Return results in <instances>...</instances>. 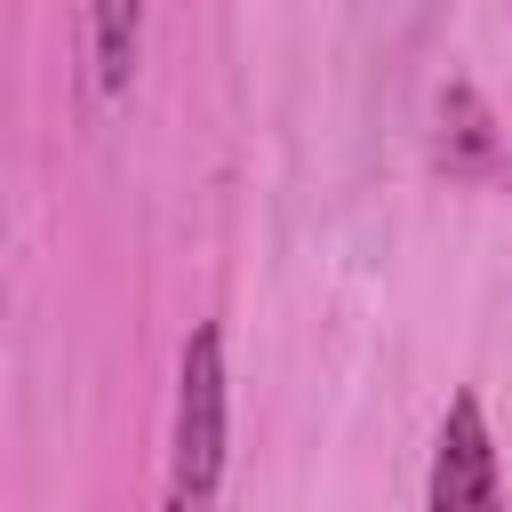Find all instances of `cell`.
<instances>
[{"instance_id":"1","label":"cell","mask_w":512,"mask_h":512,"mask_svg":"<svg viewBox=\"0 0 512 512\" xmlns=\"http://www.w3.org/2000/svg\"><path fill=\"white\" fill-rule=\"evenodd\" d=\"M224 408H232V376H224V328H192L176 352V424H168V504L160 512H216V480H224Z\"/></svg>"},{"instance_id":"2","label":"cell","mask_w":512,"mask_h":512,"mask_svg":"<svg viewBox=\"0 0 512 512\" xmlns=\"http://www.w3.org/2000/svg\"><path fill=\"white\" fill-rule=\"evenodd\" d=\"M424 512H504V472H496V432H488L480 392H456L440 416Z\"/></svg>"},{"instance_id":"4","label":"cell","mask_w":512,"mask_h":512,"mask_svg":"<svg viewBox=\"0 0 512 512\" xmlns=\"http://www.w3.org/2000/svg\"><path fill=\"white\" fill-rule=\"evenodd\" d=\"M96 24V88H128L136 72V32H144V0H88Z\"/></svg>"},{"instance_id":"3","label":"cell","mask_w":512,"mask_h":512,"mask_svg":"<svg viewBox=\"0 0 512 512\" xmlns=\"http://www.w3.org/2000/svg\"><path fill=\"white\" fill-rule=\"evenodd\" d=\"M440 160L456 176H488L496 168V120H488L480 88H464V80L440 88Z\"/></svg>"}]
</instances>
